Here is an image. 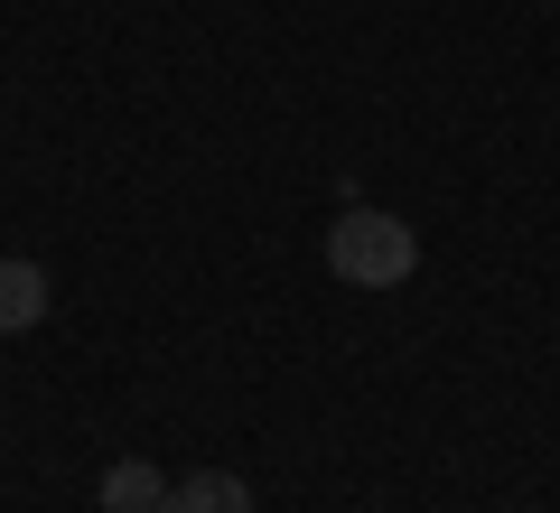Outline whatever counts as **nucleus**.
Wrapping results in <instances>:
<instances>
[{
    "mask_svg": "<svg viewBox=\"0 0 560 513\" xmlns=\"http://www.w3.org/2000/svg\"><path fill=\"white\" fill-rule=\"evenodd\" d=\"M168 504V476L150 457H113L103 467V513H160Z\"/></svg>",
    "mask_w": 560,
    "mask_h": 513,
    "instance_id": "obj_4",
    "label": "nucleus"
},
{
    "mask_svg": "<svg viewBox=\"0 0 560 513\" xmlns=\"http://www.w3.org/2000/svg\"><path fill=\"white\" fill-rule=\"evenodd\" d=\"M47 271L38 261H0V336H28V327H47Z\"/></svg>",
    "mask_w": 560,
    "mask_h": 513,
    "instance_id": "obj_3",
    "label": "nucleus"
},
{
    "mask_svg": "<svg viewBox=\"0 0 560 513\" xmlns=\"http://www.w3.org/2000/svg\"><path fill=\"white\" fill-rule=\"evenodd\" d=\"M160 513H253V486H243L234 467H197V476H168Z\"/></svg>",
    "mask_w": 560,
    "mask_h": 513,
    "instance_id": "obj_2",
    "label": "nucleus"
},
{
    "mask_svg": "<svg viewBox=\"0 0 560 513\" xmlns=\"http://www.w3.org/2000/svg\"><path fill=\"white\" fill-rule=\"evenodd\" d=\"M327 271H337L346 290H401V280L420 271V234L401 215H383V206H346V215L327 224Z\"/></svg>",
    "mask_w": 560,
    "mask_h": 513,
    "instance_id": "obj_1",
    "label": "nucleus"
}]
</instances>
